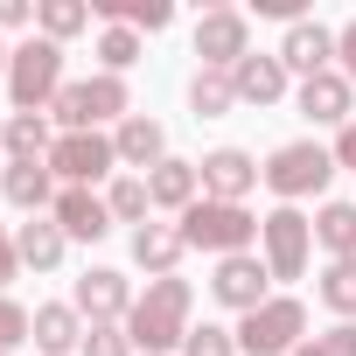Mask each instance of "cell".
<instances>
[{"label":"cell","instance_id":"obj_22","mask_svg":"<svg viewBox=\"0 0 356 356\" xmlns=\"http://www.w3.org/2000/svg\"><path fill=\"white\" fill-rule=\"evenodd\" d=\"M15 252H22V266H29V273H56V266H63V252H70V238L56 231V217H29V224L15 231Z\"/></svg>","mask_w":356,"mask_h":356},{"label":"cell","instance_id":"obj_31","mask_svg":"<svg viewBox=\"0 0 356 356\" xmlns=\"http://www.w3.org/2000/svg\"><path fill=\"white\" fill-rule=\"evenodd\" d=\"M77 356H140V349H133L126 321H91V328H84V349H77Z\"/></svg>","mask_w":356,"mask_h":356},{"label":"cell","instance_id":"obj_2","mask_svg":"<svg viewBox=\"0 0 356 356\" xmlns=\"http://www.w3.org/2000/svg\"><path fill=\"white\" fill-rule=\"evenodd\" d=\"M259 182H266L280 203H307V196H321V189L335 182V154H328L321 140H286V147H273V154L259 161Z\"/></svg>","mask_w":356,"mask_h":356},{"label":"cell","instance_id":"obj_8","mask_svg":"<svg viewBox=\"0 0 356 356\" xmlns=\"http://www.w3.org/2000/svg\"><path fill=\"white\" fill-rule=\"evenodd\" d=\"M189 49H196V70H238L252 56V15L245 8H203L189 29Z\"/></svg>","mask_w":356,"mask_h":356},{"label":"cell","instance_id":"obj_11","mask_svg":"<svg viewBox=\"0 0 356 356\" xmlns=\"http://www.w3.org/2000/svg\"><path fill=\"white\" fill-rule=\"evenodd\" d=\"M133 280L119 273V266H84L77 273V286H70V307L84 314V321H126L133 314Z\"/></svg>","mask_w":356,"mask_h":356},{"label":"cell","instance_id":"obj_16","mask_svg":"<svg viewBox=\"0 0 356 356\" xmlns=\"http://www.w3.org/2000/svg\"><path fill=\"white\" fill-rule=\"evenodd\" d=\"M56 175H49V161H8L0 168V196H8L22 217H49L56 210Z\"/></svg>","mask_w":356,"mask_h":356},{"label":"cell","instance_id":"obj_13","mask_svg":"<svg viewBox=\"0 0 356 356\" xmlns=\"http://www.w3.org/2000/svg\"><path fill=\"white\" fill-rule=\"evenodd\" d=\"M196 175H203V196H210V203H245V196L259 189V161H252L245 147H210V154L196 161Z\"/></svg>","mask_w":356,"mask_h":356},{"label":"cell","instance_id":"obj_6","mask_svg":"<svg viewBox=\"0 0 356 356\" xmlns=\"http://www.w3.org/2000/svg\"><path fill=\"white\" fill-rule=\"evenodd\" d=\"M307 342V300L273 293L266 307L238 314V356H293Z\"/></svg>","mask_w":356,"mask_h":356},{"label":"cell","instance_id":"obj_32","mask_svg":"<svg viewBox=\"0 0 356 356\" xmlns=\"http://www.w3.org/2000/svg\"><path fill=\"white\" fill-rule=\"evenodd\" d=\"M182 356H238V328H224V321H203V328H189Z\"/></svg>","mask_w":356,"mask_h":356},{"label":"cell","instance_id":"obj_37","mask_svg":"<svg viewBox=\"0 0 356 356\" xmlns=\"http://www.w3.org/2000/svg\"><path fill=\"white\" fill-rule=\"evenodd\" d=\"M328 154H335V168H349V175H356V119L335 133V147H328Z\"/></svg>","mask_w":356,"mask_h":356},{"label":"cell","instance_id":"obj_20","mask_svg":"<svg viewBox=\"0 0 356 356\" xmlns=\"http://www.w3.org/2000/svg\"><path fill=\"white\" fill-rule=\"evenodd\" d=\"M182 259H189V238H182V224H140V231H133V266H140V273L168 280Z\"/></svg>","mask_w":356,"mask_h":356},{"label":"cell","instance_id":"obj_34","mask_svg":"<svg viewBox=\"0 0 356 356\" xmlns=\"http://www.w3.org/2000/svg\"><path fill=\"white\" fill-rule=\"evenodd\" d=\"M293 356H356V321H335V328H321V335H307Z\"/></svg>","mask_w":356,"mask_h":356},{"label":"cell","instance_id":"obj_36","mask_svg":"<svg viewBox=\"0 0 356 356\" xmlns=\"http://www.w3.org/2000/svg\"><path fill=\"white\" fill-rule=\"evenodd\" d=\"M15 273H22V252H15V231L0 224V293L15 286Z\"/></svg>","mask_w":356,"mask_h":356},{"label":"cell","instance_id":"obj_3","mask_svg":"<svg viewBox=\"0 0 356 356\" xmlns=\"http://www.w3.org/2000/svg\"><path fill=\"white\" fill-rule=\"evenodd\" d=\"M182 238H189V252H210V259H231V252H259V217L245 210V203H189L182 217Z\"/></svg>","mask_w":356,"mask_h":356},{"label":"cell","instance_id":"obj_15","mask_svg":"<svg viewBox=\"0 0 356 356\" xmlns=\"http://www.w3.org/2000/svg\"><path fill=\"white\" fill-rule=\"evenodd\" d=\"M112 147H119V168H126V175H154V168L168 161V126L147 119V112H126V119L112 126Z\"/></svg>","mask_w":356,"mask_h":356},{"label":"cell","instance_id":"obj_30","mask_svg":"<svg viewBox=\"0 0 356 356\" xmlns=\"http://www.w3.org/2000/svg\"><path fill=\"white\" fill-rule=\"evenodd\" d=\"M98 63H105V77H126V70L140 63V35H133V29H105V35H98Z\"/></svg>","mask_w":356,"mask_h":356},{"label":"cell","instance_id":"obj_10","mask_svg":"<svg viewBox=\"0 0 356 356\" xmlns=\"http://www.w3.org/2000/svg\"><path fill=\"white\" fill-rule=\"evenodd\" d=\"M210 293H217V307L252 314V307H266V300H273V273H266V259H259V252H231V259H217Z\"/></svg>","mask_w":356,"mask_h":356},{"label":"cell","instance_id":"obj_25","mask_svg":"<svg viewBox=\"0 0 356 356\" xmlns=\"http://www.w3.org/2000/svg\"><path fill=\"white\" fill-rule=\"evenodd\" d=\"M189 112H196V119H224V112H238V84H231V70H196V77H189Z\"/></svg>","mask_w":356,"mask_h":356},{"label":"cell","instance_id":"obj_9","mask_svg":"<svg viewBox=\"0 0 356 356\" xmlns=\"http://www.w3.org/2000/svg\"><path fill=\"white\" fill-rule=\"evenodd\" d=\"M112 168H119V147H112V133H56V147H49V175H56L63 189L112 182Z\"/></svg>","mask_w":356,"mask_h":356},{"label":"cell","instance_id":"obj_24","mask_svg":"<svg viewBox=\"0 0 356 356\" xmlns=\"http://www.w3.org/2000/svg\"><path fill=\"white\" fill-rule=\"evenodd\" d=\"M49 126H56L49 112H8V161H49V147H56Z\"/></svg>","mask_w":356,"mask_h":356},{"label":"cell","instance_id":"obj_12","mask_svg":"<svg viewBox=\"0 0 356 356\" xmlns=\"http://www.w3.org/2000/svg\"><path fill=\"white\" fill-rule=\"evenodd\" d=\"M293 105H300V119L307 126H349L356 119V84L342 77V70H321V77H300L293 84Z\"/></svg>","mask_w":356,"mask_h":356},{"label":"cell","instance_id":"obj_29","mask_svg":"<svg viewBox=\"0 0 356 356\" xmlns=\"http://www.w3.org/2000/svg\"><path fill=\"white\" fill-rule=\"evenodd\" d=\"M314 293H321V307H328L335 321H356V266H342V259H335V266L314 280Z\"/></svg>","mask_w":356,"mask_h":356},{"label":"cell","instance_id":"obj_23","mask_svg":"<svg viewBox=\"0 0 356 356\" xmlns=\"http://www.w3.org/2000/svg\"><path fill=\"white\" fill-rule=\"evenodd\" d=\"M91 15H105V29H133V35H161L175 22L168 0H91Z\"/></svg>","mask_w":356,"mask_h":356},{"label":"cell","instance_id":"obj_19","mask_svg":"<svg viewBox=\"0 0 356 356\" xmlns=\"http://www.w3.org/2000/svg\"><path fill=\"white\" fill-rule=\"evenodd\" d=\"M84 328H91V321H84L70 300H42V307H35L29 342H35L42 356H77V349H84Z\"/></svg>","mask_w":356,"mask_h":356},{"label":"cell","instance_id":"obj_14","mask_svg":"<svg viewBox=\"0 0 356 356\" xmlns=\"http://www.w3.org/2000/svg\"><path fill=\"white\" fill-rule=\"evenodd\" d=\"M280 63H286V77H321V70H335V29L328 22H293L286 35H280Z\"/></svg>","mask_w":356,"mask_h":356},{"label":"cell","instance_id":"obj_40","mask_svg":"<svg viewBox=\"0 0 356 356\" xmlns=\"http://www.w3.org/2000/svg\"><path fill=\"white\" fill-rule=\"evenodd\" d=\"M0 154H8V119H0Z\"/></svg>","mask_w":356,"mask_h":356},{"label":"cell","instance_id":"obj_26","mask_svg":"<svg viewBox=\"0 0 356 356\" xmlns=\"http://www.w3.org/2000/svg\"><path fill=\"white\" fill-rule=\"evenodd\" d=\"M314 245L335 259H356V203H321L314 210Z\"/></svg>","mask_w":356,"mask_h":356},{"label":"cell","instance_id":"obj_38","mask_svg":"<svg viewBox=\"0 0 356 356\" xmlns=\"http://www.w3.org/2000/svg\"><path fill=\"white\" fill-rule=\"evenodd\" d=\"M29 22H35L29 0H0V29H29Z\"/></svg>","mask_w":356,"mask_h":356},{"label":"cell","instance_id":"obj_18","mask_svg":"<svg viewBox=\"0 0 356 356\" xmlns=\"http://www.w3.org/2000/svg\"><path fill=\"white\" fill-rule=\"evenodd\" d=\"M231 84H238V105H280V98L293 91V77H286L280 49H252V56L231 70Z\"/></svg>","mask_w":356,"mask_h":356},{"label":"cell","instance_id":"obj_1","mask_svg":"<svg viewBox=\"0 0 356 356\" xmlns=\"http://www.w3.org/2000/svg\"><path fill=\"white\" fill-rule=\"evenodd\" d=\"M189 328H196V286H189L182 273L147 280V293H140L133 314H126V335H133L140 356H175V349L189 342Z\"/></svg>","mask_w":356,"mask_h":356},{"label":"cell","instance_id":"obj_4","mask_svg":"<svg viewBox=\"0 0 356 356\" xmlns=\"http://www.w3.org/2000/svg\"><path fill=\"white\" fill-rule=\"evenodd\" d=\"M63 84H70L63 77V42H49V35L15 42V56H8V98H15V112H49Z\"/></svg>","mask_w":356,"mask_h":356},{"label":"cell","instance_id":"obj_21","mask_svg":"<svg viewBox=\"0 0 356 356\" xmlns=\"http://www.w3.org/2000/svg\"><path fill=\"white\" fill-rule=\"evenodd\" d=\"M147 196H154V210H175L182 217L189 203H203V175H196V161H161L154 175H147Z\"/></svg>","mask_w":356,"mask_h":356},{"label":"cell","instance_id":"obj_17","mask_svg":"<svg viewBox=\"0 0 356 356\" xmlns=\"http://www.w3.org/2000/svg\"><path fill=\"white\" fill-rule=\"evenodd\" d=\"M56 231L70 238V245H98L105 231H112V210H105V196L98 189H56Z\"/></svg>","mask_w":356,"mask_h":356},{"label":"cell","instance_id":"obj_39","mask_svg":"<svg viewBox=\"0 0 356 356\" xmlns=\"http://www.w3.org/2000/svg\"><path fill=\"white\" fill-rule=\"evenodd\" d=\"M8 56H15V49H8V42H0V77H8Z\"/></svg>","mask_w":356,"mask_h":356},{"label":"cell","instance_id":"obj_7","mask_svg":"<svg viewBox=\"0 0 356 356\" xmlns=\"http://www.w3.org/2000/svg\"><path fill=\"white\" fill-rule=\"evenodd\" d=\"M259 259H266L273 280H300L307 259H314V217H300L293 203L266 210V217H259Z\"/></svg>","mask_w":356,"mask_h":356},{"label":"cell","instance_id":"obj_28","mask_svg":"<svg viewBox=\"0 0 356 356\" xmlns=\"http://www.w3.org/2000/svg\"><path fill=\"white\" fill-rule=\"evenodd\" d=\"M105 210H112V224H147V210H154V196H147V175H112L105 182Z\"/></svg>","mask_w":356,"mask_h":356},{"label":"cell","instance_id":"obj_27","mask_svg":"<svg viewBox=\"0 0 356 356\" xmlns=\"http://www.w3.org/2000/svg\"><path fill=\"white\" fill-rule=\"evenodd\" d=\"M91 29V0H35V35L49 42H70Z\"/></svg>","mask_w":356,"mask_h":356},{"label":"cell","instance_id":"obj_33","mask_svg":"<svg viewBox=\"0 0 356 356\" xmlns=\"http://www.w3.org/2000/svg\"><path fill=\"white\" fill-rule=\"evenodd\" d=\"M29 328H35V314H29L15 293H0V356H15V349L29 342Z\"/></svg>","mask_w":356,"mask_h":356},{"label":"cell","instance_id":"obj_5","mask_svg":"<svg viewBox=\"0 0 356 356\" xmlns=\"http://www.w3.org/2000/svg\"><path fill=\"white\" fill-rule=\"evenodd\" d=\"M126 112H133V91H126V77H105V70L70 77V84L56 91V105H49V119H56L63 133H98L105 119H126Z\"/></svg>","mask_w":356,"mask_h":356},{"label":"cell","instance_id":"obj_35","mask_svg":"<svg viewBox=\"0 0 356 356\" xmlns=\"http://www.w3.org/2000/svg\"><path fill=\"white\" fill-rule=\"evenodd\" d=\"M335 70H342V77L356 84V15H349V22L335 29Z\"/></svg>","mask_w":356,"mask_h":356}]
</instances>
